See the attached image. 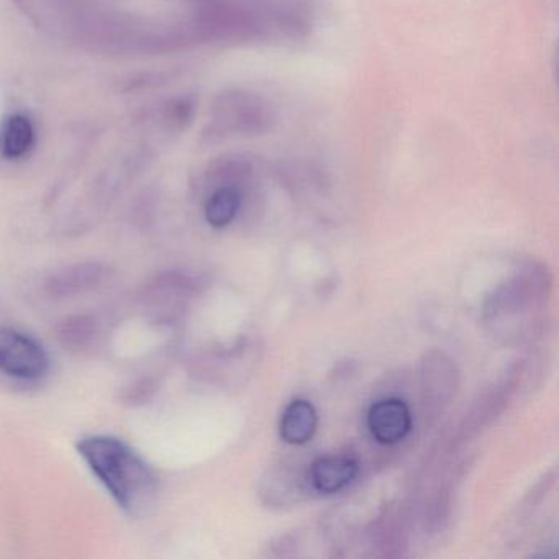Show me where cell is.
Masks as SVG:
<instances>
[{
	"label": "cell",
	"instance_id": "cell-9",
	"mask_svg": "<svg viewBox=\"0 0 559 559\" xmlns=\"http://www.w3.org/2000/svg\"><path fill=\"white\" fill-rule=\"evenodd\" d=\"M99 333V323L87 316L73 317L61 325L60 338L70 348H86Z\"/></svg>",
	"mask_w": 559,
	"mask_h": 559
},
{
	"label": "cell",
	"instance_id": "cell-3",
	"mask_svg": "<svg viewBox=\"0 0 559 559\" xmlns=\"http://www.w3.org/2000/svg\"><path fill=\"white\" fill-rule=\"evenodd\" d=\"M368 428L381 444H395L412 430V414L401 399H382L368 412Z\"/></svg>",
	"mask_w": 559,
	"mask_h": 559
},
{
	"label": "cell",
	"instance_id": "cell-6",
	"mask_svg": "<svg viewBox=\"0 0 559 559\" xmlns=\"http://www.w3.org/2000/svg\"><path fill=\"white\" fill-rule=\"evenodd\" d=\"M317 424L316 407L309 401L297 399L287 405L281 418V438L289 444L307 443L316 435Z\"/></svg>",
	"mask_w": 559,
	"mask_h": 559
},
{
	"label": "cell",
	"instance_id": "cell-5",
	"mask_svg": "<svg viewBox=\"0 0 559 559\" xmlns=\"http://www.w3.org/2000/svg\"><path fill=\"white\" fill-rule=\"evenodd\" d=\"M358 471V463L352 457H319L310 467V479L319 492L335 493L349 486Z\"/></svg>",
	"mask_w": 559,
	"mask_h": 559
},
{
	"label": "cell",
	"instance_id": "cell-1",
	"mask_svg": "<svg viewBox=\"0 0 559 559\" xmlns=\"http://www.w3.org/2000/svg\"><path fill=\"white\" fill-rule=\"evenodd\" d=\"M78 451L120 509L139 515L152 506L158 479L129 444L119 438L96 435L80 440Z\"/></svg>",
	"mask_w": 559,
	"mask_h": 559
},
{
	"label": "cell",
	"instance_id": "cell-7",
	"mask_svg": "<svg viewBox=\"0 0 559 559\" xmlns=\"http://www.w3.org/2000/svg\"><path fill=\"white\" fill-rule=\"evenodd\" d=\"M241 207V192L234 186L217 189L205 202V221L214 228H225L235 221Z\"/></svg>",
	"mask_w": 559,
	"mask_h": 559
},
{
	"label": "cell",
	"instance_id": "cell-2",
	"mask_svg": "<svg viewBox=\"0 0 559 559\" xmlns=\"http://www.w3.org/2000/svg\"><path fill=\"white\" fill-rule=\"evenodd\" d=\"M48 365L47 352L37 340L0 326V371L11 378L38 379L48 371Z\"/></svg>",
	"mask_w": 559,
	"mask_h": 559
},
{
	"label": "cell",
	"instance_id": "cell-4",
	"mask_svg": "<svg viewBox=\"0 0 559 559\" xmlns=\"http://www.w3.org/2000/svg\"><path fill=\"white\" fill-rule=\"evenodd\" d=\"M106 277V267L99 263H80L58 271L48 280L51 296L70 297L99 286Z\"/></svg>",
	"mask_w": 559,
	"mask_h": 559
},
{
	"label": "cell",
	"instance_id": "cell-8",
	"mask_svg": "<svg viewBox=\"0 0 559 559\" xmlns=\"http://www.w3.org/2000/svg\"><path fill=\"white\" fill-rule=\"evenodd\" d=\"M34 127L27 117H11L2 132V153L12 159L27 155L34 145Z\"/></svg>",
	"mask_w": 559,
	"mask_h": 559
}]
</instances>
